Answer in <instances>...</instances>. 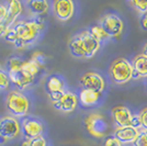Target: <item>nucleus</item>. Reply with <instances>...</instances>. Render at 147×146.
I'll return each instance as SVG.
<instances>
[{"label":"nucleus","mask_w":147,"mask_h":146,"mask_svg":"<svg viewBox=\"0 0 147 146\" xmlns=\"http://www.w3.org/2000/svg\"><path fill=\"white\" fill-rule=\"evenodd\" d=\"M53 10L58 20L68 21L74 16L75 5L71 0H56L53 2Z\"/></svg>","instance_id":"obj_11"},{"label":"nucleus","mask_w":147,"mask_h":146,"mask_svg":"<svg viewBox=\"0 0 147 146\" xmlns=\"http://www.w3.org/2000/svg\"><path fill=\"white\" fill-rule=\"evenodd\" d=\"M3 39L6 40L7 42H10V43H12V44H14V42L19 39L18 34H17V31H16L13 25L11 28H9V30L7 31V33L5 34Z\"/></svg>","instance_id":"obj_24"},{"label":"nucleus","mask_w":147,"mask_h":146,"mask_svg":"<svg viewBox=\"0 0 147 146\" xmlns=\"http://www.w3.org/2000/svg\"><path fill=\"white\" fill-rule=\"evenodd\" d=\"M87 131L94 137H102L109 130V124L102 116L94 113L89 116L85 121Z\"/></svg>","instance_id":"obj_7"},{"label":"nucleus","mask_w":147,"mask_h":146,"mask_svg":"<svg viewBox=\"0 0 147 146\" xmlns=\"http://www.w3.org/2000/svg\"><path fill=\"white\" fill-rule=\"evenodd\" d=\"M134 146H147V132L146 131H142L140 132L137 139L133 143Z\"/></svg>","instance_id":"obj_27"},{"label":"nucleus","mask_w":147,"mask_h":146,"mask_svg":"<svg viewBox=\"0 0 147 146\" xmlns=\"http://www.w3.org/2000/svg\"><path fill=\"white\" fill-rule=\"evenodd\" d=\"M13 26L17 31L19 40H21L28 46L36 41L41 31L44 29V23L40 19H32L16 22Z\"/></svg>","instance_id":"obj_2"},{"label":"nucleus","mask_w":147,"mask_h":146,"mask_svg":"<svg viewBox=\"0 0 147 146\" xmlns=\"http://www.w3.org/2000/svg\"><path fill=\"white\" fill-rule=\"evenodd\" d=\"M14 46H16L17 49H25V47H26V45H25L24 43L22 42L21 40H19V39L16 41V42H14Z\"/></svg>","instance_id":"obj_33"},{"label":"nucleus","mask_w":147,"mask_h":146,"mask_svg":"<svg viewBox=\"0 0 147 146\" xmlns=\"http://www.w3.org/2000/svg\"><path fill=\"white\" fill-rule=\"evenodd\" d=\"M101 93L89 89H81L79 92V100L84 107H92L99 101Z\"/></svg>","instance_id":"obj_17"},{"label":"nucleus","mask_w":147,"mask_h":146,"mask_svg":"<svg viewBox=\"0 0 147 146\" xmlns=\"http://www.w3.org/2000/svg\"><path fill=\"white\" fill-rule=\"evenodd\" d=\"M77 103H78V99H77V96L75 93L64 92L61 100L54 105H55V108L59 109L63 112H73L74 110L76 109Z\"/></svg>","instance_id":"obj_14"},{"label":"nucleus","mask_w":147,"mask_h":146,"mask_svg":"<svg viewBox=\"0 0 147 146\" xmlns=\"http://www.w3.org/2000/svg\"><path fill=\"white\" fill-rule=\"evenodd\" d=\"M89 32L91 33V35L96 40H98L99 42H101V41H103L105 39H108V35L105 34V32L101 28V25H93V26H91V29H90Z\"/></svg>","instance_id":"obj_22"},{"label":"nucleus","mask_w":147,"mask_h":146,"mask_svg":"<svg viewBox=\"0 0 147 146\" xmlns=\"http://www.w3.org/2000/svg\"><path fill=\"white\" fill-rule=\"evenodd\" d=\"M100 49V42L89 31H84L75 35L69 42L70 53L75 57H93Z\"/></svg>","instance_id":"obj_1"},{"label":"nucleus","mask_w":147,"mask_h":146,"mask_svg":"<svg viewBox=\"0 0 147 146\" xmlns=\"http://www.w3.org/2000/svg\"><path fill=\"white\" fill-rule=\"evenodd\" d=\"M103 146H122V144L114 136H109L107 140L104 141Z\"/></svg>","instance_id":"obj_30"},{"label":"nucleus","mask_w":147,"mask_h":146,"mask_svg":"<svg viewBox=\"0 0 147 146\" xmlns=\"http://www.w3.org/2000/svg\"><path fill=\"white\" fill-rule=\"evenodd\" d=\"M101 28L103 29L108 37L119 36L123 31L122 20L115 14H107L101 20Z\"/></svg>","instance_id":"obj_9"},{"label":"nucleus","mask_w":147,"mask_h":146,"mask_svg":"<svg viewBox=\"0 0 147 146\" xmlns=\"http://www.w3.org/2000/svg\"><path fill=\"white\" fill-rule=\"evenodd\" d=\"M0 70H1V69H0Z\"/></svg>","instance_id":"obj_37"},{"label":"nucleus","mask_w":147,"mask_h":146,"mask_svg":"<svg viewBox=\"0 0 147 146\" xmlns=\"http://www.w3.org/2000/svg\"><path fill=\"white\" fill-rule=\"evenodd\" d=\"M137 116H138V121H140V128H143V131L147 132V108L142 110L141 113Z\"/></svg>","instance_id":"obj_26"},{"label":"nucleus","mask_w":147,"mask_h":146,"mask_svg":"<svg viewBox=\"0 0 147 146\" xmlns=\"http://www.w3.org/2000/svg\"><path fill=\"white\" fill-rule=\"evenodd\" d=\"M23 62L24 61H22L20 57H16V56L9 58V61H8V73H14V72L21 70Z\"/></svg>","instance_id":"obj_21"},{"label":"nucleus","mask_w":147,"mask_h":146,"mask_svg":"<svg viewBox=\"0 0 147 146\" xmlns=\"http://www.w3.org/2000/svg\"><path fill=\"white\" fill-rule=\"evenodd\" d=\"M30 11L34 16H41L49 11V3L46 0H32L28 3Z\"/></svg>","instance_id":"obj_18"},{"label":"nucleus","mask_w":147,"mask_h":146,"mask_svg":"<svg viewBox=\"0 0 147 146\" xmlns=\"http://www.w3.org/2000/svg\"><path fill=\"white\" fill-rule=\"evenodd\" d=\"M40 69H41V67L38 66L32 58L29 59V61L23 62V65H22V68H21V70H22L26 76H29V77L33 78V79L35 78V76L38 74Z\"/></svg>","instance_id":"obj_20"},{"label":"nucleus","mask_w":147,"mask_h":146,"mask_svg":"<svg viewBox=\"0 0 147 146\" xmlns=\"http://www.w3.org/2000/svg\"><path fill=\"white\" fill-rule=\"evenodd\" d=\"M142 14H147V0H133L129 2Z\"/></svg>","instance_id":"obj_23"},{"label":"nucleus","mask_w":147,"mask_h":146,"mask_svg":"<svg viewBox=\"0 0 147 146\" xmlns=\"http://www.w3.org/2000/svg\"><path fill=\"white\" fill-rule=\"evenodd\" d=\"M7 109L17 118H24L30 110V101L21 91L12 90L7 96Z\"/></svg>","instance_id":"obj_4"},{"label":"nucleus","mask_w":147,"mask_h":146,"mask_svg":"<svg viewBox=\"0 0 147 146\" xmlns=\"http://www.w3.org/2000/svg\"><path fill=\"white\" fill-rule=\"evenodd\" d=\"M109 73H110L111 79L119 85L125 84L134 77L132 64L127 59L122 57L117 58L111 63Z\"/></svg>","instance_id":"obj_3"},{"label":"nucleus","mask_w":147,"mask_h":146,"mask_svg":"<svg viewBox=\"0 0 147 146\" xmlns=\"http://www.w3.org/2000/svg\"><path fill=\"white\" fill-rule=\"evenodd\" d=\"M8 75H9L10 84H13L19 89H24L26 87H29L34 80L33 78L26 76L22 70H18L14 73H8Z\"/></svg>","instance_id":"obj_16"},{"label":"nucleus","mask_w":147,"mask_h":146,"mask_svg":"<svg viewBox=\"0 0 147 146\" xmlns=\"http://www.w3.org/2000/svg\"><path fill=\"white\" fill-rule=\"evenodd\" d=\"M46 88L49 93L64 91V82L58 76H51L46 82Z\"/></svg>","instance_id":"obj_19"},{"label":"nucleus","mask_w":147,"mask_h":146,"mask_svg":"<svg viewBox=\"0 0 147 146\" xmlns=\"http://www.w3.org/2000/svg\"><path fill=\"white\" fill-rule=\"evenodd\" d=\"M7 18V5L0 3V22L5 21Z\"/></svg>","instance_id":"obj_32"},{"label":"nucleus","mask_w":147,"mask_h":146,"mask_svg":"<svg viewBox=\"0 0 147 146\" xmlns=\"http://www.w3.org/2000/svg\"><path fill=\"white\" fill-rule=\"evenodd\" d=\"M143 54H145L147 56V43L145 44V46H144V53Z\"/></svg>","instance_id":"obj_36"},{"label":"nucleus","mask_w":147,"mask_h":146,"mask_svg":"<svg viewBox=\"0 0 147 146\" xmlns=\"http://www.w3.org/2000/svg\"><path fill=\"white\" fill-rule=\"evenodd\" d=\"M140 134L138 128H132V126H126V128H117L114 137L117 139L121 144H129V143H134L135 140L137 139Z\"/></svg>","instance_id":"obj_12"},{"label":"nucleus","mask_w":147,"mask_h":146,"mask_svg":"<svg viewBox=\"0 0 147 146\" xmlns=\"http://www.w3.org/2000/svg\"><path fill=\"white\" fill-rule=\"evenodd\" d=\"M80 85L82 87V89H89V90H93L101 93L105 87V82H104L103 77L100 74L94 73V72H88L81 76Z\"/></svg>","instance_id":"obj_10"},{"label":"nucleus","mask_w":147,"mask_h":146,"mask_svg":"<svg viewBox=\"0 0 147 146\" xmlns=\"http://www.w3.org/2000/svg\"><path fill=\"white\" fill-rule=\"evenodd\" d=\"M10 85V79L8 73L0 70V90H5Z\"/></svg>","instance_id":"obj_25"},{"label":"nucleus","mask_w":147,"mask_h":146,"mask_svg":"<svg viewBox=\"0 0 147 146\" xmlns=\"http://www.w3.org/2000/svg\"><path fill=\"white\" fill-rule=\"evenodd\" d=\"M21 132L24 135L25 140H33L35 137L42 136L44 132V126L42 122L35 118L24 116L22 121H20Z\"/></svg>","instance_id":"obj_6"},{"label":"nucleus","mask_w":147,"mask_h":146,"mask_svg":"<svg viewBox=\"0 0 147 146\" xmlns=\"http://www.w3.org/2000/svg\"><path fill=\"white\" fill-rule=\"evenodd\" d=\"M141 26L143 30H147V14H144L141 19Z\"/></svg>","instance_id":"obj_34"},{"label":"nucleus","mask_w":147,"mask_h":146,"mask_svg":"<svg viewBox=\"0 0 147 146\" xmlns=\"http://www.w3.org/2000/svg\"><path fill=\"white\" fill-rule=\"evenodd\" d=\"M21 133L20 121L13 116H5L0 120V137L2 140H13Z\"/></svg>","instance_id":"obj_8"},{"label":"nucleus","mask_w":147,"mask_h":146,"mask_svg":"<svg viewBox=\"0 0 147 146\" xmlns=\"http://www.w3.org/2000/svg\"><path fill=\"white\" fill-rule=\"evenodd\" d=\"M112 118L115 122L119 128H126V126H132V128H140V121L138 116H135L132 114L126 107L124 105H117L112 109Z\"/></svg>","instance_id":"obj_5"},{"label":"nucleus","mask_w":147,"mask_h":146,"mask_svg":"<svg viewBox=\"0 0 147 146\" xmlns=\"http://www.w3.org/2000/svg\"><path fill=\"white\" fill-rule=\"evenodd\" d=\"M9 25L6 23V21H1L0 22V37H3L5 34L7 33V31L9 30Z\"/></svg>","instance_id":"obj_31"},{"label":"nucleus","mask_w":147,"mask_h":146,"mask_svg":"<svg viewBox=\"0 0 147 146\" xmlns=\"http://www.w3.org/2000/svg\"><path fill=\"white\" fill-rule=\"evenodd\" d=\"M134 77L137 78H146L147 77V56L145 54L136 55L132 63Z\"/></svg>","instance_id":"obj_15"},{"label":"nucleus","mask_w":147,"mask_h":146,"mask_svg":"<svg viewBox=\"0 0 147 146\" xmlns=\"http://www.w3.org/2000/svg\"><path fill=\"white\" fill-rule=\"evenodd\" d=\"M21 146H30V140H24L21 143Z\"/></svg>","instance_id":"obj_35"},{"label":"nucleus","mask_w":147,"mask_h":146,"mask_svg":"<svg viewBox=\"0 0 147 146\" xmlns=\"http://www.w3.org/2000/svg\"><path fill=\"white\" fill-rule=\"evenodd\" d=\"M30 146H47V144L43 136H38L33 140H30Z\"/></svg>","instance_id":"obj_29"},{"label":"nucleus","mask_w":147,"mask_h":146,"mask_svg":"<svg viewBox=\"0 0 147 146\" xmlns=\"http://www.w3.org/2000/svg\"><path fill=\"white\" fill-rule=\"evenodd\" d=\"M32 59L40 67H43L45 65V56L42 53H40V52H37V53L33 55Z\"/></svg>","instance_id":"obj_28"},{"label":"nucleus","mask_w":147,"mask_h":146,"mask_svg":"<svg viewBox=\"0 0 147 146\" xmlns=\"http://www.w3.org/2000/svg\"><path fill=\"white\" fill-rule=\"evenodd\" d=\"M23 11V6L19 0H11L7 3V18H6V23L10 28L12 26L18 18L20 17V14Z\"/></svg>","instance_id":"obj_13"}]
</instances>
